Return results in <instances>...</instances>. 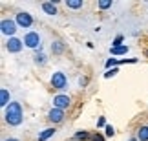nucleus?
I'll return each mask as SVG.
<instances>
[{"label": "nucleus", "instance_id": "1", "mask_svg": "<svg viewBox=\"0 0 148 141\" xmlns=\"http://www.w3.org/2000/svg\"><path fill=\"white\" fill-rule=\"evenodd\" d=\"M5 121L9 125H20L22 123V108L18 103H9L8 110H5Z\"/></svg>", "mask_w": 148, "mask_h": 141}, {"label": "nucleus", "instance_id": "2", "mask_svg": "<svg viewBox=\"0 0 148 141\" xmlns=\"http://www.w3.org/2000/svg\"><path fill=\"white\" fill-rule=\"evenodd\" d=\"M24 44L29 48H40V37H38V33H35V31L27 33L24 39Z\"/></svg>", "mask_w": 148, "mask_h": 141}, {"label": "nucleus", "instance_id": "3", "mask_svg": "<svg viewBox=\"0 0 148 141\" xmlns=\"http://www.w3.org/2000/svg\"><path fill=\"white\" fill-rule=\"evenodd\" d=\"M51 84H53V88L62 90V88L66 86V75H64V73H60V72L53 73V77H51Z\"/></svg>", "mask_w": 148, "mask_h": 141}, {"label": "nucleus", "instance_id": "4", "mask_svg": "<svg viewBox=\"0 0 148 141\" xmlns=\"http://www.w3.org/2000/svg\"><path fill=\"white\" fill-rule=\"evenodd\" d=\"M53 105H55V108L64 110V108H68V105H70V97H68V95H57L53 99Z\"/></svg>", "mask_w": 148, "mask_h": 141}, {"label": "nucleus", "instance_id": "5", "mask_svg": "<svg viewBox=\"0 0 148 141\" xmlns=\"http://www.w3.org/2000/svg\"><path fill=\"white\" fill-rule=\"evenodd\" d=\"M0 28H2V33H5V35H13L16 31V26H15L13 20H2Z\"/></svg>", "mask_w": 148, "mask_h": 141}, {"label": "nucleus", "instance_id": "6", "mask_svg": "<svg viewBox=\"0 0 148 141\" xmlns=\"http://www.w3.org/2000/svg\"><path fill=\"white\" fill-rule=\"evenodd\" d=\"M16 24H20V26H24V28H29V26L33 24L31 15H27V13H18V15H16Z\"/></svg>", "mask_w": 148, "mask_h": 141}, {"label": "nucleus", "instance_id": "7", "mask_svg": "<svg viewBox=\"0 0 148 141\" xmlns=\"http://www.w3.org/2000/svg\"><path fill=\"white\" fill-rule=\"evenodd\" d=\"M8 50H9L11 53L20 52V50H22V41H18V39H15V37H11L9 41H8Z\"/></svg>", "mask_w": 148, "mask_h": 141}, {"label": "nucleus", "instance_id": "8", "mask_svg": "<svg viewBox=\"0 0 148 141\" xmlns=\"http://www.w3.org/2000/svg\"><path fill=\"white\" fill-rule=\"evenodd\" d=\"M62 117H64V112L59 110V108H53L49 112V121H53V123H60Z\"/></svg>", "mask_w": 148, "mask_h": 141}, {"label": "nucleus", "instance_id": "9", "mask_svg": "<svg viewBox=\"0 0 148 141\" xmlns=\"http://www.w3.org/2000/svg\"><path fill=\"white\" fill-rule=\"evenodd\" d=\"M42 9H44V13H48V15H57V8H55L53 2H44Z\"/></svg>", "mask_w": 148, "mask_h": 141}, {"label": "nucleus", "instance_id": "10", "mask_svg": "<svg viewBox=\"0 0 148 141\" xmlns=\"http://www.w3.org/2000/svg\"><path fill=\"white\" fill-rule=\"evenodd\" d=\"M8 103H9V92L2 88L0 90V106H8Z\"/></svg>", "mask_w": 148, "mask_h": 141}, {"label": "nucleus", "instance_id": "11", "mask_svg": "<svg viewBox=\"0 0 148 141\" xmlns=\"http://www.w3.org/2000/svg\"><path fill=\"white\" fill-rule=\"evenodd\" d=\"M137 139H139V141H148V127H141V128H139Z\"/></svg>", "mask_w": 148, "mask_h": 141}, {"label": "nucleus", "instance_id": "12", "mask_svg": "<svg viewBox=\"0 0 148 141\" xmlns=\"http://www.w3.org/2000/svg\"><path fill=\"white\" fill-rule=\"evenodd\" d=\"M55 134V128H46V130H44L40 136H38V141H46L48 138H51Z\"/></svg>", "mask_w": 148, "mask_h": 141}, {"label": "nucleus", "instance_id": "13", "mask_svg": "<svg viewBox=\"0 0 148 141\" xmlns=\"http://www.w3.org/2000/svg\"><path fill=\"white\" fill-rule=\"evenodd\" d=\"M66 6L71 9H79V8H82V0H66Z\"/></svg>", "mask_w": 148, "mask_h": 141}, {"label": "nucleus", "instance_id": "14", "mask_svg": "<svg viewBox=\"0 0 148 141\" xmlns=\"http://www.w3.org/2000/svg\"><path fill=\"white\" fill-rule=\"evenodd\" d=\"M51 50H53V53H62V50H64V44H62L60 41H57V42H53Z\"/></svg>", "mask_w": 148, "mask_h": 141}, {"label": "nucleus", "instance_id": "15", "mask_svg": "<svg viewBox=\"0 0 148 141\" xmlns=\"http://www.w3.org/2000/svg\"><path fill=\"white\" fill-rule=\"evenodd\" d=\"M112 53H113V55H123V53H128V46H119V48H112Z\"/></svg>", "mask_w": 148, "mask_h": 141}, {"label": "nucleus", "instance_id": "16", "mask_svg": "<svg viewBox=\"0 0 148 141\" xmlns=\"http://www.w3.org/2000/svg\"><path fill=\"white\" fill-rule=\"evenodd\" d=\"M110 6H112V0H101V2H99L101 9H106V8H110Z\"/></svg>", "mask_w": 148, "mask_h": 141}, {"label": "nucleus", "instance_id": "17", "mask_svg": "<svg viewBox=\"0 0 148 141\" xmlns=\"http://www.w3.org/2000/svg\"><path fill=\"white\" fill-rule=\"evenodd\" d=\"M77 139H86L88 138V134L86 132H84V130H81V132H77V136H75Z\"/></svg>", "mask_w": 148, "mask_h": 141}, {"label": "nucleus", "instance_id": "18", "mask_svg": "<svg viewBox=\"0 0 148 141\" xmlns=\"http://www.w3.org/2000/svg\"><path fill=\"white\" fill-rule=\"evenodd\" d=\"M113 64H119V61H117V59H110V61L106 63V68H112Z\"/></svg>", "mask_w": 148, "mask_h": 141}, {"label": "nucleus", "instance_id": "19", "mask_svg": "<svg viewBox=\"0 0 148 141\" xmlns=\"http://www.w3.org/2000/svg\"><path fill=\"white\" fill-rule=\"evenodd\" d=\"M113 134H115V130H113V127H106V136H108V138H112Z\"/></svg>", "mask_w": 148, "mask_h": 141}, {"label": "nucleus", "instance_id": "20", "mask_svg": "<svg viewBox=\"0 0 148 141\" xmlns=\"http://www.w3.org/2000/svg\"><path fill=\"white\" fill-rule=\"evenodd\" d=\"M35 61H37V63H40V64H42L44 61H46V57H44L42 53H37V57H35Z\"/></svg>", "mask_w": 148, "mask_h": 141}, {"label": "nucleus", "instance_id": "21", "mask_svg": "<svg viewBox=\"0 0 148 141\" xmlns=\"http://www.w3.org/2000/svg\"><path fill=\"white\" fill-rule=\"evenodd\" d=\"M115 73H117V70H115V68H112V70H108V72L104 73V77H113Z\"/></svg>", "mask_w": 148, "mask_h": 141}, {"label": "nucleus", "instance_id": "22", "mask_svg": "<svg viewBox=\"0 0 148 141\" xmlns=\"http://www.w3.org/2000/svg\"><path fill=\"white\" fill-rule=\"evenodd\" d=\"M123 42V37H117L115 41H113V48H119V44Z\"/></svg>", "mask_w": 148, "mask_h": 141}, {"label": "nucleus", "instance_id": "23", "mask_svg": "<svg viewBox=\"0 0 148 141\" xmlns=\"http://www.w3.org/2000/svg\"><path fill=\"white\" fill-rule=\"evenodd\" d=\"M92 141H104V138H102L101 134H95V136L92 138Z\"/></svg>", "mask_w": 148, "mask_h": 141}, {"label": "nucleus", "instance_id": "24", "mask_svg": "<svg viewBox=\"0 0 148 141\" xmlns=\"http://www.w3.org/2000/svg\"><path fill=\"white\" fill-rule=\"evenodd\" d=\"M97 127H104V117H99V121H97Z\"/></svg>", "mask_w": 148, "mask_h": 141}, {"label": "nucleus", "instance_id": "25", "mask_svg": "<svg viewBox=\"0 0 148 141\" xmlns=\"http://www.w3.org/2000/svg\"><path fill=\"white\" fill-rule=\"evenodd\" d=\"M130 141H139V139H137V138H132V139H130Z\"/></svg>", "mask_w": 148, "mask_h": 141}, {"label": "nucleus", "instance_id": "26", "mask_svg": "<svg viewBox=\"0 0 148 141\" xmlns=\"http://www.w3.org/2000/svg\"><path fill=\"white\" fill-rule=\"evenodd\" d=\"M8 141H18V139H8Z\"/></svg>", "mask_w": 148, "mask_h": 141}, {"label": "nucleus", "instance_id": "27", "mask_svg": "<svg viewBox=\"0 0 148 141\" xmlns=\"http://www.w3.org/2000/svg\"><path fill=\"white\" fill-rule=\"evenodd\" d=\"M146 55H148V52H146Z\"/></svg>", "mask_w": 148, "mask_h": 141}]
</instances>
